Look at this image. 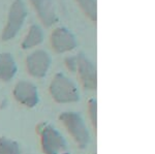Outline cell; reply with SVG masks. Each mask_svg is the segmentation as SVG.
Listing matches in <instances>:
<instances>
[{"mask_svg":"<svg viewBox=\"0 0 155 154\" xmlns=\"http://www.w3.org/2000/svg\"><path fill=\"white\" fill-rule=\"evenodd\" d=\"M44 154H71L66 140L62 133L48 122H41L36 126Z\"/></svg>","mask_w":155,"mask_h":154,"instance_id":"obj_1","label":"cell"},{"mask_svg":"<svg viewBox=\"0 0 155 154\" xmlns=\"http://www.w3.org/2000/svg\"><path fill=\"white\" fill-rule=\"evenodd\" d=\"M52 98L57 103H74L80 100V91L74 81L62 73L56 74L49 86Z\"/></svg>","mask_w":155,"mask_h":154,"instance_id":"obj_2","label":"cell"},{"mask_svg":"<svg viewBox=\"0 0 155 154\" xmlns=\"http://www.w3.org/2000/svg\"><path fill=\"white\" fill-rule=\"evenodd\" d=\"M59 121L76 142L78 147L86 149L90 144V133L83 117L77 112H63L59 115Z\"/></svg>","mask_w":155,"mask_h":154,"instance_id":"obj_3","label":"cell"},{"mask_svg":"<svg viewBox=\"0 0 155 154\" xmlns=\"http://www.w3.org/2000/svg\"><path fill=\"white\" fill-rule=\"evenodd\" d=\"M27 18V8L23 0H14L9 7L6 25L1 33V39L8 41L15 38L23 27Z\"/></svg>","mask_w":155,"mask_h":154,"instance_id":"obj_4","label":"cell"},{"mask_svg":"<svg viewBox=\"0 0 155 154\" xmlns=\"http://www.w3.org/2000/svg\"><path fill=\"white\" fill-rule=\"evenodd\" d=\"M51 64L52 57L45 50H36L26 58L27 73L33 78H45L51 67Z\"/></svg>","mask_w":155,"mask_h":154,"instance_id":"obj_5","label":"cell"},{"mask_svg":"<svg viewBox=\"0 0 155 154\" xmlns=\"http://www.w3.org/2000/svg\"><path fill=\"white\" fill-rule=\"evenodd\" d=\"M79 79L85 89L94 91L97 88L96 66L84 54L80 53L77 56V70Z\"/></svg>","mask_w":155,"mask_h":154,"instance_id":"obj_6","label":"cell"},{"mask_svg":"<svg viewBox=\"0 0 155 154\" xmlns=\"http://www.w3.org/2000/svg\"><path fill=\"white\" fill-rule=\"evenodd\" d=\"M12 95L20 105L29 109L35 108L39 103L37 87L29 81L23 80L18 82L14 87Z\"/></svg>","mask_w":155,"mask_h":154,"instance_id":"obj_7","label":"cell"},{"mask_svg":"<svg viewBox=\"0 0 155 154\" xmlns=\"http://www.w3.org/2000/svg\"><path fill=\"white\" fill-rule=\"evenodd\" d=\"M50 43L54 51L58 54L74 51L78 44L76 36L66 27L55 28L50 36Z\"/></svg>","mask_w":155,"mask_h":154,"instance_id":"obj_8","label":"cell"},{"mask_svg":"<svg viewBox=\"0 0 155 154\" xmlns=\"http://www.w3.org/2000/svg\"><path fill=\"white\" fill-rule=\"evenodd\" d=\"M37 16L46 27H51L56 23L57 16L53 0H30Z\"/></svg>","mask_w":155,"mask_h":154,"instance_id":"obj_9","label":"cell"},{"mask_svg":"<svg viewBox=\"0 0 155 154\" xmlns=\"http://www.w3.org/2000/svg\"><path fill=\"white\" fill-rule=\"evenodd\" d=\"M17 73H18V66L14 56L8 52L0 53V81H12Z\"/></svg>","mask_w":155,"mask_h":154,"instance_id":"obj_10","label":"cell"},{"mask_svg":"<svg viewBox=\"0 0 155 154\" xmlns=\"http://www.w3.org/2000/svg\"><path fill=\"white\" fill-rule=\"evenodd\" d=\"M42 41H44V31L38 25L33 24L30 26L26 36L22 41L21 47L23 50H29L39 46Z\"/></svg>","mask_w":155,"mask_h":154,"instance_id":"obj_11","label":"cell"},{"mask_svg":"<svg viewBox=\"0 0 155 154\" xmlns=\"http://www.w3.org/2000/svg\"><path fill=\"white\" fill-rule=\"evenodd\" d=\"M0 154H21L19 143L7 136H0Z\"/></svg>","mask_w":155,"mask_h":154,"instance_id":"obj_12","label":"cell"},{"mask_svg":"<svg viewBox=\"0 0 155 154\" xmlns=\"http://www.w3.org/2000/svg\"><path fill=\"white\" fill-rule=\"evenodd\" d=\"M80 7L92 22L97 20V2L96 0H77Z\"/></svg>","mask_w":155,"mask_h":154,"instance_id":"obj_13","label":"cell"},{"mask_svg":"<svg viewBox=\"0 0 155 154\" xmlns=\"http://www.w3.org/2000/svg\"><path fill=\"white\" fill-rule=\"evenodd\" d=\"M88 115L93 129L97 128V101L95 98H90L88 100Z\"/></svg>","mask_w":155,"mask_h":154,"instance_id":"obj_14","label":"cell"},{"mask_svg":"<svg viewBox=\"0 0 155 154\" xmlns=\"http://www.w3.org/2000/svg\"><path fill=\"white\" fill-rule=\"evenodd\" d=\"M65 65H66V67L68 68V70L74 73V71L77 70V56L67 57L65 59Z\"/></svg>","mask_w":155,"mask_h":154,"instance_id":"obj_15","label":"cell"},{"mask_svg":"<svg viewBox=\"0 0 155 154\" xmlns=\"http://www.w3.org/2000/svg\"><path fill=\"white\" fill-rule=\"evenodd\" d=\"M92 154H95V153H92Z\"/></svg>","mask_w":155,"mask_h":154,"instance_id":"obj_16","label":"cell"}]
</instances>
